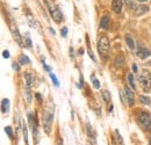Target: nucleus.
Instances as JSON below:
<instances>
[{"label":"nucleus","mask_w":151,"mask_h":145,"mask_svg":"<svg viewBox=\"0 0 151 145\" xmlns=\"http://www.w3.org/2000/svg\"><path fill=\"white\" fill-rule=\"evenodd\" d=\"M109 49H111V44H109V39L108 37L105 35H101L98 39V51L102 57H107L109 54Z\"/></svg>","instance_id":"obj_1"},{"label":"nucleus","mask_w":151,"mask_h":145,"mask_svg":"<svg viewBox=\"0 0 151 145\" xmlns=\"http://www.w3.org/2000/svg\"><path fill=\"white\" fill-rule=\"evenodd\" d=\"M138 81L139 85L142 86V88L145 92H148L151 88V73L148 70H142V72L138 77Z\"/></svg>","instance_id":"obj_2"},{"label":"nucleus","mask_w":151,"mask_h":145,"mask_svg":"<svg viewBox=\"0 0 151 145\" xmlns=\"http://www.w3.org/2000/svg\"><path fill=\"white\" fill-rule=\"evenodd\" d=\"M138 122L145 130H151V117L150 115L145 111H141L138 114Z\"/></svg>","instance_id":"obj_3"},{"label":"nucleus","mask_w":151,"mask_h":145,"mask_svg":"<svg viewBox=\"0 0 151 145\" xmlns=\"http://www.w3.org/2000/svg\"><path fill=\"white\" fill-rule=\"evenodd\" d=\"M52 118H54V113H51L50 110H45L44 115H43V127L45 129L47 134H50V129L52 124Z\"/></svg>","instance_id":"obj_4"},{"label":"nucleus","mask_w":151,"mask_h":145,"mask_svg":"<svg viewBox=\"0 0 151 145\" xmlns=\"http://www.w3.org/2000/svg\"><path fill=\"white\" fill-rule=\"evenodd\" d=\"M150 55H151V51L148 50L147 48H144V47H138V48H137V56H138L141 59H144V58L149 57Z\"/></svg>","instance_id":"obj_5"},{"label":"nucleus","mask_w":151,"mask_h":145,"mask_svg":"<svg viewBox=\"0 0 151 145\" xmlns=\"http://www.w3.org/2000/svg\"><path fill=\"white\" fill-rule=\"evenodd\" d=\"M124 95H126V99H127V102L129 106L134 105V93L132 91H130V88L128 86L124 87Z\"/></svg>","instance_id":"obj_6"},{"label":"nucleus","mask_w":151,"mask_h":145,"mask_svg":"<svg viewBox=\"0 0 151 145\" xmlns=\"http://www.w3.org/2000/svg\"><path fill=\"white\" fill-rule=\"evenodd\" d=\"M112 8L115 13H121L122 11V0H113L112 1Z\"/></svg>","instance_id":"obj_7"},{"label":"nucleus","mask_w":151,"mask_h":145,"mask_svg":"<svg viewBox=\"0 0 151 145\" xmlns=\"http://www.w3.org/2000/svg\"><path fill=\"white\" fill-rule=\"evenodd\" d=\"M12 33H13V36H14V39L17 41V43L19 45H22V41H21V36L19 34V30L15 26H12Z\"/></svg>","instance_id":"obj_8"},{"label":"nucleus","mask_w":151,"mask_h":145,"mask_svg":"<svg viewBox=\"0 0 151 145\" xmlns=\"http://www.w3.org/2000/svg\"><path fill=\"white\" fill-rule=\"evenodd\" d=\"M51 15H52V19L56 21V22H60L63 20V15H62V12L57 8L54 12H51Z\"/></svg>","instance_id":"obj_9"},{"label":"nucleus","mask_w":151,"mask_h":145,"mask_svg":"<svg viewBox=\"0 0 151 145\" xmlns=\"http://www.w3.org/2000/svg\"><path fill=\"white\" fill-rule=\"evenodd\" d=\"M100 27L104 28V29H108V28H109V17L105 15L104 18L101 19V21H100Z\"/></svg>","instance_id":"obj_10"},{"label":"nucleus","mask_w":151,"mask_h":145,"mask_svg":"<svg viewBox=\"0 0 151 145\" xmlns=\"http://www.w3.org/2000/svg\"><path fill=\"white\" fill-rule=\"evenodd\" d=\"M24 78H26V86L28 87H32V85L34 84V75L32 73H26L24 74Z\"/></svg>","instance_id":"obj_11"},{"label":"nucleus","mask_w":151,"mask_h":145,"mask_svg":"<svg viewBox=\"0 0 151 145\" xmlns=\"http://www.w3.org/2000/svg\"><path fill=\"white\" fill-rule=\"evenodd\" d=\"M1 110L2 113H8L9 110V100L8 99H4L1 102Z\"/></svg>","instance_id":"obj_12"},{"label":"nucleus","mask_w":151,"mask_h":145,"mask_svg":"<svg viewBox=\"0 0 151 145\" xmlns=\"http://www.w3.org/2000/svg\"><path fill=\"white\" fill-rule=\"evenodd\" d=\"M126 42H127V44H128V47H129V49H134L135 48V43H134V41H132V38L129 35H127L126 36Z\"/></svg>","instance_id":"obj_13"},{"label":"nucleus","mask_w":151,"mask_h":145,"mask_svg":"<svg viewBox=\"0 0 151 145\" xmlns=\"http://www.w3.org/2000/svg\"><path fill=\"white\" fill-rule=\"evenodd\" d=\"M138 9H139V11H137L136 14H137V15H141V14H143V13H147V12L149 11V7H148V6H139Z\"/></svg>","instance_id":"obj_14"},{"label":"nucleus","mask_w":151,"mask_h":145,"mask_svg":"<svg viewBox=\"0 0 151 145\" xmlns=\"http://www.w3.org/2000/svg\"><path fill=\"white\" fill-rule=\"evenodd\" d=\"M139 101L142 102V103H144V105H150L151 103V100L148 98V96H144V95H141L139 96Z\"/></svg>","instance_id":"obj_15"},{"label":"nucleus","mask_w":151,"mask_h":145,"mask_svg":"<svg viewBox=\"0 0 151 145\" xmlns=\"http://www.w3.org/2000/svg\"><path fill=\"white\" fill-rule=\"evenodd\" d=\"M20 63H21V64H29L30 60H29V58H28L26 55H21V56H20Z\"/></svg>","instance_id":"obj_16"},{"label":"nucleus","mask_w":151,"mask_h":145,"mask_svg":"<svg viewBox=\"0 0 151 145\" xmlns=\"http://www.w3.org/2000/svg\"><path fill=\"white\" fill-rule=\"evenodd\" d=\"M123 64V58L121 56H117V58L115 59V65L116 66H121Z\"/></svg>","instance_id":"obj_17"},{"label":"nucleus","mask_w":151,"mask_h":145,"mask_svg":"<svg viewBox=\"0 0 151 145\" xmlns=\"http://www.w3.org/2000/svg\"><path fill=\"white\" fill-rule=\"evenodd\" d=\"M50 78H51V80L54 81V84H55V86H57V87H58V86H59V81H58V79H57V78H56V75H55V74H54V73H52V72L50 73Z\"/></svg>","instance_id":"obj_18"},{"label":"nucleus","mask_w":151,"mask_h":145,"mask_svg":"<svg viewBox=\"0 0 151 145\" xmlns=\"http://www.w3.org/2000/svg\"><path fill=\"white\" fill-rule=\"evenodd\" d=\"M128 80H129L130 87H132V88H135L136 86H135V83H134V75H132V74H129V75H128Z\"/></svg>","instance_id":"obj_19"},{"label":"nucleus","mask_w":151,"mask_h":145,"mask_svg":"<svg viewBox=\"0 0 151 145\" xmlns=\"http://www.w3.org/2000/svg\"><path fill=\"white\" fill-rule=\"evenodd\" d=\"M23 137H24V142H26V144L28 145V134H27V128H26L24 124H23Z\"/></svg>","instance_id":"obj_20"},{"label":"nucleus","mask_w":151,"mask_h":145,"mask_svg":"<svg viewBox=\"0 0 151 145\" xmlns=\"http://www.w3.org/2000/svg\"><path fill=\"white\" fill-rule=\"evenodd\" d=\"M5 132L8 135V137H12V136H13V135H12V128H11V127L5 128Z\"/></svg>","instance_id":"obj_21"},{"label":"nucleus","mask_w":151,"mask_h":145,"mask_svg":"<svg viewBox=\"0 0 151 145\" xmlns=\"http://www.w3.org/2000/svg\"><path fill=\"white\" fill-rule=\"evenodd\" d=\"M24 39H26V42H27V48H32V41H30L29 36L27 35V36L24 37Z\"/></svg>","instance_id":"obj_22"},{"label":"nucleus","mask_w":151,"mask_h":145,"mask_svg":"<svg viewBox=\"0 0 151 145\" xmlns=\"http://www.w3.org/2000/svg\"><path fill=\"white\" fill-rule=\"evenodd\" d=\"M93 86H94V88H100V81L94 78H93Z\"/></svg>","instance_id":"obj_23"},{"label":"nucleus","mask_w":151,"mask_h":145,"mask_svg":"<svg viewBox=\"0 0 151 145\" xmlns=\"http://www.w3.org/2000/svg\"><path fill=\"white\" fill-rule=\"evenodd\" d=\"M102 94H104V98H105L106 101H109V100H111V96H109V94H108V92L107 91H105Z\"/></svg>","instance_id":"obj_24"},{"label":"nucleus","mask_w":151,"mask_h":145,"mask_svg":"<svg viewBox=\"0 0 151 145\" xmlns=\"http://www.w3.org/2000/svg\"><path fill=\"white\" fill-rule=\"evenodd\" d=\"M60 34H62L63 36H66V35H68V28H66V27L62 28V30H60Z\"/></svg>","instance_id":"obj_25"},{"label":"nucleus","mask_w":151,"mask_h":145,"mask_svg":"<svg viewBox=\"0 0 151 145\" xmlns=\"http://www.w3.org/2000/svg\"><path fill=\"white\" fill-rule=\"evenodd\" d=\"M2 55H4V58H9V52L8 51H4Z\"/></svg>","instance_id":"obj_26"},{"label":"nucleus","mask_w":151,"mask_h":145,"mask_svg":"<svg viewBox=\"0 0 151 145\" xmlns=\"http://www.w3.org/2000/svg\"><path fill=\"white\" fill-rule=\"evenodd\" d=\"M132 71L134 72H137V65L136 64H132Z\"/></svg>","instance_id":"obj_27"},{"label":"nucleus","mask_w":151,"mask_h":145,"mask_svg":"<svg viewBox=\"0 0 151 145\" xmlns=\"http://www.w3.org/2000/svg\"><path fill=\"white\" fill-rule=\"evenodd\" d=\"M13 69H14V70H17V71H19V66H18V64H15V63H14V64H13Z\"/></svg>","instance_id":"obj_28"},{"label":"nucleus","mask_w":151,"mask_h":145,"mask_svg":"<svg viewBox=\"0 0 151 145\" xmlns=\"http://www.w3.org/2000/svg\"><path fill=\"white\" fill-rule=\"evenodd\" d=\"M137 1H139V2H144V1H147V0H137Z\"/></svg>","instance_id":"obj_29"},{"label":"nucleus","mask_w":151,"mask_h":145,"mask_svg":"<svg viewBox=\"0 0 151 145\" xmlns=\"http://www.w3.org/2000/svg\"><path fill=\"white\" fill-rule=\"evenodd\" d=\"M150 145H151V138H150Z\"/></svg>","instance_id":"obj_30"}]
</instances>
